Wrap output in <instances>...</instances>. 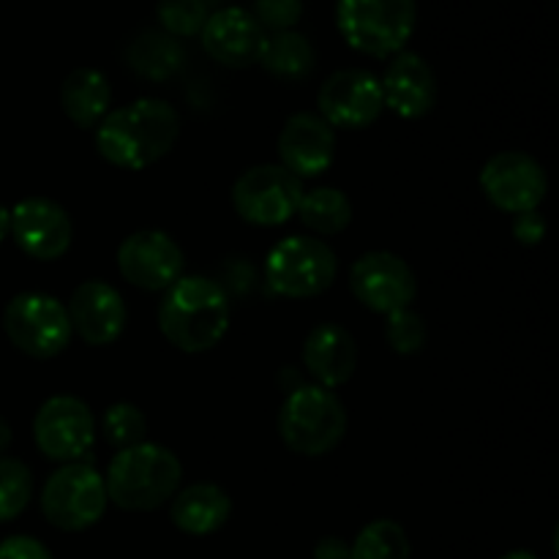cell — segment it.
<instances>
[{
  "instance_id": "6da1fadb",
  "label": "cell",
  "mask_w": 559,
  "mask_h": 559,
  "mask_svg": "<svg viewBox=\"0 0 559 559\" xmlns=\"http://www.w3.org/2000/svg\"><path fill=\"white\" fill-rule=\"evenodd\" d=\"M180 118L173 104L162 98H136L96 126L98 156L118 169H145L162 162L175 147Z\"/></svg>"
},
{
  "instance_id": "7a4b0ae2",
  "label": "cell",
  "mask_w": 559,
  "mask_h": 559,
  "mask_svg": "<svg viewBox=\"0 0 559 559\" xmlns=\"http://www.w3.org/2000/svg\"><path fill=\"white\" fill-rule=\"evenodd\" d=\"M233 304L229 293L207 276H180L164 289L158 306V328L180 353H207L229 331Z\"/></svg>"
},
{
  "instance_id": "3957f363",
  "label": "cell",
  "mask_w": 559,
  "mask_h": 559,
  "mask_svg": "<svg viewBox=\"0 0 559 559\" xmlns=\"http://www.w3.org/2000/svg\"><path fill=\"white\" fill-rule=\"evenodd\" d=\"M183 467L169 448L140 442L118 451L109 462L104 486L112 506L129 513L156 511L178 495Z\"/></svg>"
},
{
  "instance_id": "277c9868",
  "label": "cell",
  "mask_w": 559,
  "mask_h": 559,
  "mask_svg": "<svg viewBox=\"0 0 559 559\" xmlns=\"http://www.w3.org/2000/svg\"><path fill=\"white\" fill-rule=\"evenodd\" d=\"M284 445L306 459L328 456L347 435V409L342 399L322 385H300L287 393L278 413Z\"/></svg>"
},
{
  "instance_id": "5b68a950",
  "label": "cell",
  "mask_w": 559,
  "mask_h": 559,
  "mask_svg": "<svg viewBox=\"0 0 559 559\" xmlns=\"http://www.w3.org/2000/svg\"><path fill=\"white\" fill-rule=\"evenodd\" d=\"M418 22L415 0H336V27L344 41L369 58H393L407 47Z\"/></svg>"
},
{
  "instance_id": "8992f818",
  "label": "cell",
  "mask_w": 559,
  "mask_h": 559,
  "mask_svg": "<svg viewBox=\"0 0 559 559\" xmlns=\"http://www.w3.org/2000/svg\"><path fill=\"white\" fill-rule=\"evenodd\" d=\"M338 260L331 246L309 235L278 240L265 260V282L282 298H317L336 282Z\"/></svg>"
},
{
  "instance_id": "52a82bcc",
  "label": "cell",
  "mask_w": 559,
  "mask_h": 559,
  "mask_svg": "<svg viewBox=\"0 0 559 559\" xmlns=\"http://www.w3.org/2000/svg\"><path fill=\"white\" fill-rule=\"evenodd\" d=\"M109 506L104 475L87 462L60 464L41 489V513L63 533H82L102 522Z\"/></svg>"
},
{
  "instance_id": "ba28073f",
  "label": "cell",
  "mask_w": 559,
  "mask_h": 559,
  "mask_svg": "<svg viewBox=\"0 0 559 559\" xmlns=\"http://www.w3.org/2000/svg\"><path fill=\"white\" fill-rule=\"evenodd\" d=\"M3 331L20 353L36 360L58 358L71 344L69 311L47 293H20L3 311Z\"/></svg>"
},
{
  "instance_id": "9c48e42d",
  "label": "cell",
  "mask_w": 559,
  "mask_h": 559,
  "mask_svg": "<svg viewBox=\"0 0 559 559\" xmlns=\"http://www.w3.org/2000/svg\"><path fill=\"white\" fill-rule=\"evenodd\" d=\"M304 180L282 164H257L233 183V207L246 224L278 227L298 213Z\"/></svg>"
},
{
  "instance_id": "30bf717a",
  "label": "cell",
  "mask_w": 559,
  "mask_h": 559,
  "mask_svg": "<svg viewBox=\"0 0 559 559\" xmlns=\"http://www.w3.org/2000/svg\"><path fill=\"white\" fill-rule=\"evenodd\" d=\"M33 442L49 462H82L96 442V418L76 396H52L33 420Z\"/></svg>"
},
{
  "instance_id": "8fae6325",
  "label": "cell",
  "mask_w": 559,
  "mask_h": 559,
  "mask_svg": "<svg viewBox=\"0 0 559 559\" xmlns=\"http://www.w3.org/2000/svg\"><path fill=\"white\" fill-rule=\"evenodd\" d=\"M480 191L497 211L519 216L538 211L549 191V180L535 156L524 151H502L480 169Z\"/></svg>"
},
{
  "instance_id": "7c38bea8",
  "label": "cell",
  "mask_w": 559,
  "mask_h": 559,
  "mask_svg": "<svg viewBox=\"0 0 559 559\" xmlns=\"http://www.w3.org/2000/svg\"><path fill=\"white\" fill-rule=\"evenodd\" d=\"M349 289L355 300L377 314L409 309L418 295L415 271L391 251H369L349 267Z\"/></svg>"
},
{
  "instance_id": "4fadbf2b",
  "label": "cell",
  "mask_w": 559,
  "mask_h": 559,
  "mask_svg": "<svg viewBox=\"0 0 559 559\" xmlns=\"http://www.w3.org/2000/svg\"><path fill=\"white\" fill-rule=\"evenodd\" d=\"M317 107L333 129H369L385 109L380 76L366 69L333 71L317 93Z\"/></svg>"
},
{
  "instance_id": "5bb4252c",
  "label": "cell",
  "mask_w": 559,
  "mask_h": 559,
  "mask_svg": "<svg viewBox=\"0 0 559 559\" xmlns=\"http://www.w3.org/2000/svg\"><path fill=\"white\" fill-rule=\"evenodd\" d=\"M183 249L162 229H140L118 249V271L134 287L164 293L183 276Z\"/></svg>"
},
{
  "instance_id": "9a60e30c",
  "label": "cell",
  "mask_w": 559,
  "mask_h": 559,
  "mask_svg": "<svg viewBox=\"0 0 559 559\" xmlns=\"http://www.w3.org/2000/svg\"><path fill=\"white\" fill-rule=\"evenodd\" d=\"M9 235L27 257L52 262L71 249L74 224L58 202L47 197H27L11 207Z\"/></svg>"
},
{
  "instance_id": "2e32d148",
  "label": "cell",
  "mask_w": 559,
  "mask_h": 559,
  "mask_svg": "<svg viewBox=\"0 0 559 559\" xmlns=\"http://www.w3.org/2000/svg\"><path fill=\"white\" fill-rule=\"evenodd\" d=\"M200 38L205 52L216 63L227 66V69H249V66L260 63L267 33L262 31L249 9L224 5L207 16Z\"/></svg>"
},
{
  "instance_id": "e0dca14e",
  "label": "cell",
  "mask_w": 559,
  "mask_h": 559,
  "mask_svg": "<svg viewBox=\"0 0 559 559\" xmlns=\"http://www.w3.org/2000/svg\"><path fill=\"white\" fill-rule=\"evenodd\" d=\"M282 167L295 178H317L336 162V129L317 112H298L278 134Z\"/></svg>"
},
{
  "instance_id": "ac0fdd59",
  "label": "cell",
  "mask_w": 559,
  "mask_h": 559,
  "mask_svg": "<svg viewBox=\"0 0 559 559\" xmlns=\"http://www.w3.org/2000/svg\"><path fill=\"white\" fill-rule=\"evenodd\" d=\"M71 331L91 347L115 344L126 331L123 295L107 282H85L71 293L69 306Z\"/></svg>"
},
{
  "instance_id": "d6986e66",
  "label": "cell",
  "mask_w": 559,
  "mask_h": 559,
  "mask_svg": "<svg viewBox=\"0 0 559 559\" xmlns=\"http://www.w3.org/2000/svg\"><path fill=\"white\" fill-rule=\"evenodd\" d=\"M382 102L393 115L404 120H418L429 115L437 104V76L429 60L418 52H399L388 63L380 80Z\"/></svg>"
},
{
  "instance_id": "ffe728a7",
  "label": "cell",
  "mask_w": 559,
  "mask_h": 559,
  "mask_svg": "<svg viewBox=\"0 0 559 559\" xmlns=\"http://www.w3.org/2000/svg\"><path fill=\"white\" fill-rule=\"evenodd\" d=\"M304 366L317 385L342 388L344 382L353 380L358 369V344L347 328L336 322H322L306 336L304 342Z\"/></svg>"
},
{
  "instance_id": "44dd1931",
  "label": "cell",
  "mask_w": 559,
  "mask_h": 559,
  "mask_svg": "<svg viewBox=\"0 0 559 559\" xmlns=\"http://www.w3.org/2000/svg\"><path fill=\"white\" fill-rule=\"evenodd\" d=\"M233 516V497L216 484H194L178 491L169 506V519L175 527L194 538L218 533Z\"/></svg>"
},
{
  "instance_id": "7402d4cb",
  "label": "cell",
  "mask_w": 559,
  "mask_h": 559,
  "mask_svg": "<svg viewBox=\"0 0 559 559\" xmlns=\"http://www.w3.org/2000/svg\"><path fill=\"white\" fill-rule=\"evenodd\" d=\"M109 102H112L109 80L91 66H80L71 71L60 87V107H63L66 118L80 129H96L104 115L109 112Z\"/></svg>"
},
{
  "instance_id": "603a6c76",
  "label": "cell",
  "mask_w": 559,
  "mask_h": 559,
  "mask_svg": "<svg viewBox=\"0 0 559 559\" xmlns=\"http://www.w3.org/2000/svg\"><path fill=\"white\" fill-rule=\"evenodd\" d=\"M262 69L284 82H300L314 71L317 55L309 38L298 31L267 33L260 58Z\"/></svg>"
},
{
  "instance_id": "cb8c5ba5",
  "label": "cell",
  "mask_w": 559,
  "mask_h": 559,
  "mask_svg": "<svg viewBox=\"0 0 559 559\" xmlns=\"http://www.w3.org/2000/svg\"><path fill=\"white\" fill-rule=\"evenodd\" d=\"M126 60L131 69L147 80H167L183 66V47L164 31H145L129 44Z\"/></svg>"
},
{
  "instance_id": "d4e9b609",
  "label": "cell",
  "mask_w": 559,
  "mask_h": 559,
  "mask_svg": "<svg viewBox=\"0 0 559 559\" xmlns=\"http://www.w3.org/2000/svg\"><path fill=\"white\" fill-rule=\"evenodd\" d=\"M300 222L317 235H338L349 227L353 222V202L347 194L331 186H320V189L304 191L300 197L298 213Z\"/></svg>"
},
{
  "instance_id": "484cf974",
  "label": "cell",
  "mask_w": 559,
  "mask_h": 559,
  "mask_svg": "<svg viewBox=\"0 0 559 559\" xmlns=\"http://www.w3.org/2000/svg\"><path fill=\"white\" fill-rule=\"evenodd\" d=\"M349 559H409V538L399 522L377 519L355 535Z\"/></svg>"
},
{
  "instance_id": "4316f807",
  "label": "cell",
  "mask_w": 559,
  "mask_h": 559,
  "mask_svg": "<svg viewBox=\"0 0 559 559\" xmlns=\"http://www.w3.org/2000/svg\"><path fill=\"white\" fill-rule=\"evenodd\" d=\"M33 497V475L20 459L0 456V524L14 522Z\"/></svg>"
},
{
  "instance_id": "83f0119b",
  "label": "cell",
  "mask_w": 559,
  "mask_h": 559,
  "mask_svg": "<svg viewBox=\"0 0 559 559\" xmlns=\"http://www.w3.org/2000/svg\"><path fill=\"white\" fill-rule=\"evenodd\" d=\"M102 431H104V440L109 445H115L118 451L131 445H140L145 442L147 437V418L136 404L129 402H118L112 407H107L102 418Z\"/></svg>"
},
{
  "instance_id": "f1b7e54d",
  "label": "cell",
  "mask_w": 559,
  "mask_h": 559,
  "mask_svg": "<svg viewBox=\"0 0 559 559\" xmlns=\"http://www.w3.org/2000/svg\"><path fill=\"white\" fill-rule=\"evenodd\" d=\"M158 22L162 31L173 38L200 36L211 9L202 0H158Z\"/></svg>"
},
{
  "instance_id": "f546056e",
  "label": "cell",
  "mask_w": 559,
  "mask_h": 559,
  "mask_svg": "<svg viewBox=\"0 0 559 559\" xmlns=\"http://www.w3.org/2000/svg\"><path fill=\"white\" fill-rule=\"evenodd\" d=\"M385 338H388V344L393 347V353L415 355L426 347L429 331H426V322L418 311L402 309V311H393V314H388Z\"/></svg>"
},
{
  "instance_id": "4dcf8cb0",
  "label": "cell",
  "mask_w": 559,
  "mask_h": 559,
  "mask_svg": "<svg viewBox=\"0 0 559 559\" xmlns=\"http://www.w3.org/2000/svg\"><path fill=\"white\" fill-rule=\"evenodd\" d=\"M251 16L265 33L293 31L304 16V0H254Z\"/></svg>"
},
{
  "instance_id": "1f68e13d",
  "label": "cell",
  "mask_w": 559,
  "mask_h": 559,
  "mask_svg": "<svg viewBox=\"0 0 559 559\" xmlns=\"http://www.w3.org/2000/svg\"><path fill=\"white\" fill-rule=\"evenodd\" d=\"M0 559H52L47 546L31 535H11L0 540Z\"/></svg>"
},
{
  "instance_id": "d6a6232c",
  "label": "cell",
  "mask_w": 559,
  "mask_h": 559,
  "mask_svg": "<svg viewBox=\"0 0 559 559\" xmlns=\"http://www.w3.org/2000/svg\"><path fill=\"white\" fill-rule=\"evenodd\" d=\"M513 238L524 246H538L546 238V218L540 216V211L519 213L513 218Z\"/></svg>"
},
{
  "instance_id": "836d02e7",
  "label": "cell",
  "mask_w": 559,
  "mask_h": 559,
  "mask_svg": "<svg viewBox=\"0 0 559 559\" xmlns=\"http://www.w3.org/2000/svg\"><path fill=\"white\" fill-rule=\"evenodd\" d=\"M314 559H349V544L336 535H328V538L317 540Z\"/></svg>"
},
{
  "instance_id": "e575fe53",
  "label": "cell",
  "mask_w": 559,
  "mask_h": 559,
  "mask_svg": "<svg viewBox=\"0 0 559 559\" xmlns=\"http://www.w3.org/2000/svg\"><path fill=\"white\" fill-rule=\"evenodd\" d=\"M9 229H11V211L5 205H0V240L9 238Z\"/></svg>"
},
{
  "instance_id": "d590c367",
  "label": "cell",
  "mask_w": 559,
  "mask_h": 559,
  "mask_svg": "<svg viewBox=\"0 0 559 559\" xmlns=\"http://www.w3.org/2000/svg\"><path fill=\"white\" fill-rule=\"evenodd\" d=\"M9 445H11V429H9V424H5V420L0 418V456H3V453L9 451Z\"/></svg>"
},
{
  "instance_id": "8d00e7d4",
  "label": "cell",
  "mask_w": 559,
  "mask_h": 559,
  "mask_svg": "<svg viewBox=\"0 0 559 559\" xmlns=\"http://www.w3.org/2000/svg\"><path fill=\"white\" fill-rule=\"evenodd\" d=\"M500 559H538V557H535L533 551H522V549H519V551H508V555L500 557Z\"/></svg>"
},
{
  "instance_id": "74e56055",
  "label": "cell",
  "mask_w": 559,
  "mask_h": 559,
  "mask_svg": "<svg viewBox=\"0 0 559 559\" xmlns=\"http://www.w3.org/2000/svg\"><path fill=\"white\" fill-rule=\"evenodd\" d=\"M202 3H205V5H207V9H211V5H222V3H224V0H202Z\"/></svg>"
}]
</instances>
